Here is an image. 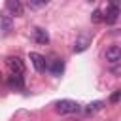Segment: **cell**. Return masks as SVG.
<instances>
[{
  "instance_id": "1",
  "label": "cell",
  "mask_w": 121,
  "mask_h": 121,
  "mask_svg": "<svg viewBox=\"0 0 121 121\" xmlns=\"http://www.w3.org/2000/svg\"><path fill=\"white\" fill-rule=\"evenodd\" d=\"M55 112H59V113H62V115H68V113H78V112H79V104H78L76 100L64 98V100L55 102Z\"/></svg>"
},
{
  "instance_id": "2",
  "label": "cell",
  "mask_w": 121,
  "mask_h": 121,
  "mask_svg": "<svg viewBox=\"0 0 121 121\" xmlns=\"http://www.w3.org/2000/svg\"><path fill=\"white\" fill-rule=\"evenodd\" d=\"M106 60L110 62V64H117L119 60H121V47L117 45V43H112V45H108L106 47Z\"/></svg>"
},
{
  "instance_id": "3",
  "label": "cell",
  "mask_w": 121,
  "mask_h": 121,
  "mask_svg": "<svg viewBox=\"0 0 121 121\" xmlns=\"http://www.w3.org/2000/svg\"><path fill=\"white\" fill-rule=\"evenodd\" d=\"M6 64L9 68V74H25V62L19 59V57H8L6 59Z\"/></svg>"
},
{
  "instance_id": "4",
  "label": "cell",
  "mask_w": 121,
  "mask_h": 121,
  "mask_svg": "<svg viewBox=\"0 0 121 121\" xmlns=\"http://www.w3.org/2000/svg\"><path fill=\"white\" fill-rule=\"evenodd\" d=\"M8 87H9L11 91H21V89L25 87L23 76H21V74H9V76H8Z\"/></svg>"
},
{
  "instance_id": "5",
  "label": "cell",
  "mask_w": 121,
  "mask_h": 121,
  "mask_svg": "<svg viewBox=\"0 0 121 121\" xmlns=\"http://www.w3.org/2000/svg\"><path fill=\"white\" fill-rule=\"evenodd\" d=\"M30 60H32V64H34V68H36V72H45V68H47V60H45V57L43 55H40V53H30Z\"/></svg>"
},
{
  "instance_id": "6",
  "label": "cell",
  "mask_w": 121,
  "mask_h": 121,
  "mask_svg": "<svg viewBox=\"0 0 121 121\" xmlns=\"http://www.w3.org/2000/svg\"><path fill=\"white\" fill-rule=\"evenodd\" d=\"M45 70H49L53 76H60L62 70H64V62H62V59H51V60L47 62V68H45Z\"/></svg>"
},
{
  "instance_id": "7",
  "label": "cell",
  "mask_w": 121,
  "mask_h": 121,
  "mask_svg": "<svg viewBox=\"0 0 121 121\" xmlns=\"http://www.w3.org/2000/svg\"><path fill=\"white\" fill-rule=\"evenodd\" d=\"M117 17H119V8H117L115 4H110V9L106 11V15H104V21H106L108 25H113V23L117 21Z\"/></svg>"
},
{
  "instance_id": "8",
  "label": "cell",
  "mask_w": 121,
  "mask_h": 121,
  "mask_svg": "<svg viewBox=\"0 0 121 121\" xmlns=\"http://www.w3.org/2000/svg\"><path fill=\"white\" fill-rule=\"evenodd\" d=\"M6 8L11 15H23V4L19 0H8L6 2Z\"/></svg>"
},
{
  "instance_id": "9",
  "label": "cell",
  "mask_w": 121,
  "mask_h": 121,
  "mask_svg": "<svg viewBox=\"0 0 121 121\" xmlns=\"http://www.w3.org/2000/svg\"><path fill=\"white\" fill-rule=\"evenodd\" d=\"M89 43H91V38L89 36H79L78 42H76V45H74V51L76 53H81V51H85L89 47Z\"/></svg>"
},
{
  "instance_id": "10",
  "label": "cell",
  "mask_w": 121,
  "mask_h": 121,
  "mask_svg": "<svg viewBox=\"0 0 121 121\" xmlns=\"http://www.w3.org/2000/svg\"><path fill=\"white\" fill-rule=\"evenodd\" d=\"M34 42L36 43H47L49 42V36H47V32L43 30V28H34Z\"/></svg>"
},
{
  "instance_id": "11",
  "label": "cell",
  "mask_w": 121,
  "mask_h": 121,
  "mask_svg": "<svg viewBox=\"0 0 121 121\" xmlns=\"http://www.w3.org/2000/svg\"><path fill=\"white\" fill-rule=\"evenodd\" d=\"M104 106V102L102 100H96V102H91L89 106H87V113H93V112H96V110H100Z\"/></svg>"
},
{
  "instance_id": "12",
  "label": "cell",
  "mask_w": 121,
  "mask_h": 121,
  "mask_svg": "<svg viewBox=\"0 0 121 121\" xmlns=\"http://www.w3.org/2000/svg\"><path fill=\"white\" fill-rule=\"evenodd\" d=\"M91 19H93V23H102V21H104V15H102L100 9H96V11H93Z\"/></svg>"
},
{
  "instance_id": "13",
  "label": "cell",
  "mask_w": 121,
  "mask_h": 121,
  "mask_svg": "<svg viewBox=\"0 0 121 121\" xmlns=\"http://www.w3.org/2000/svg\"><path fill=\"white\" fill-rule=\"evenodd\" d=\"M119 96H121V91L115 89V91L112 93V96H110V102H112V104H117V102H119Z\"/></svg>"
},
{
  "instance_id": "14",
  "label": "cell",
  "mask_w": 121,
  "mask_h": 121,
  "mask_svg": "<svg viewBox=\"0 0 121 121\" xmlns=\"http://www.w3.org/2000/svg\"><path fill=\"white\" fill-rule=\"evenodd\" d=\"M45 4H47V2H32V0L28 2V6H30V8H43Z\"/></svg>"
},
{
  "instance_id": "15",
  "label": "cell",
  "mask_w": 121,
  "mask_h": 121,
  "mask_svg": "<svg viewBox=\"0 0 121 121\" xmlns=\"http://www.w3.org/2000/svg\"><path fill=\"white\" fill-rule=\"evenodd\" d=\"M0 83H2V72H0Z\"/></svg>"
}]
</instances>
